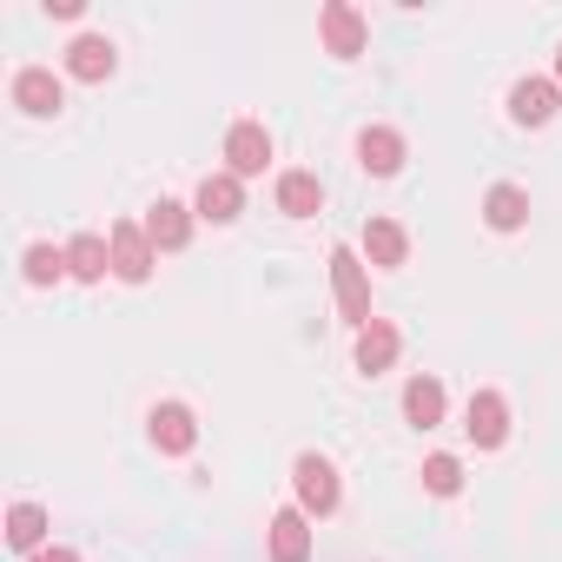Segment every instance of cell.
Returning a JSON list of instances; mask_svg holds the SVG:
<instances>
[{
    "label": "cell",
    "mask_w": 562,
    "mask_h": 562,
    "mask_svg": "<svg viewBox=\"0 0 562 562\" xmlns=\"http://www.w3.org/2000/svg\"><path fill=\"white\" fill-rule=\"evenodd\" d=\"M404 417H411L417 430H437V424H443V384H437V378H411V384H404Z\"/></svg>",
    "instance_id": "20"
},
{
    "label": "cell",
    "mask_w": 562,
    "mask_h": 562,
    "mask_svg": "<svg viewBox=\"0 0 562 562\" xmlns=\"http://www.w3.org/2000/svg\"><path fill=\"white\" fill-rule=\"evenodd\" d=\"M555 106H562V87L555 80H516L509 87V120L516 126H549Z\"/></svg>",
    "instance_id": "10"
},
{
    "label": "cell",
    "mask_w": 562,
    "mask_h": 562,
    "mask_svg": "<svg viewBox=\"0 0 562 562\" xmlns=\"http://www.w3.org/2000/svg\"><path fill=\"white\" fill-rule=\"evenodd\" d=\"M21 271H27V285H60L67 278V245H27Z\"/></svg>",
    "instance_id": "22"
},
{
    "label": "cell",
    "mask_w": 562,
    "mask_h": 562,
    "mask_svg": "<svg viewBox=\"0 0 562 562\" xmlns=\"http://www.w3.org/2000/svg\"><path fill=\"white\" fill-rule=\"evenodd\" d=\"M483 218H490V232H522V225H529V192L509 186V179L490 186V192H483Z\"/></svg>",
    "instance_id": "18"
},
{
    "label": "cell",
    "mask_w": 562,
    "mask_h": 562,
    "mask_svg": "<svg viewBox=\"0 0 562 562\" xmlns=\"http://www.w3.org/2000/svg\"><path fill=\"white\" fill-rule=\"evenodd\" d=\"M292 490H299V509H305V516H331L338 496H345V490H338V470H331L318 450H305V457L292 463Z\"/></svg>",
    "instance_id": "2"
},
{
    "label": "cell",
    "mask_w": 562,
    "mask_h": 562,
    "mask_svg": "<svg viewBox=\"0 0 562 562\" xmlns=\"http://www.w3.org/2000/svg\"><path fill=\"white\" fill-rule=\"evenodd\" d=\"M192 205H179V199H159V205H146V238H153V251H179L186 238H192Z\"/></svg>",
    "instance_id": "12"
},
{
    "label": "cell",
    "mask_w": 562,
    "mask_h": 562,
    "mask_svg": "<svg viewBox=\"0 0 562 562\" xmlns=\"http://www.w3.org/2000/svg\"><path fill=\"white\" fill-rule=\"evenodd\" d=\"M331 292H338V312H345V325H371V285H364V265H358V251L351 245H331Z\"/></svg>",
    "instance_id": "1"
},
{
    "label": "cell",
    "mask_w": 562,
    "mask_h": 562,
    "mask_svg": "<svg viewBox=\"0 0 562 562\" xmlns=\"http://www.w3.org/2000/svg\"><path fill=\"white\" fill-rule=\"evenodd\" d=\"M8 542H14L21 555H41V549H47V509H41V503H14V509H8Z\"/></svg>",
    "instance_id": "21"
},
{
    "label": "cell",
    "mask_w": 562,
    "mask_h": 562,
    "mask_svg": "<svg viewBox=\"0 0 562 562\" xmlns=\"http://www.w3.org/2000/svg\"><path fill=\"white\" fill-rule=\"evenodd\" d=\"M318 34H325V54L331 60H358L364 54V14L351 8V0H331V8L318 14Z\"/></svg>",
    "instance_id": "7"
},
{
    "label": "cell",
    "mask_w": 562,
    "mask_h": 562,
    "mask_svg": "<svg viewBox=\"0 0 562 562\" xmlns=\"http://www.w3.org/2000/svg\"><path fill=\"white\" fill-rule=\"evenodd\" d=\"M192 212H199L205 225H232V218L245 212V179H238V172H205Z\"/></svg>",
    "instance_id": "6"
},
{
    "label": "cell",
    "mask_w": 562,
    "mask_h": 562,
    "mask_svg": "<svg viewBox=\"0 0 562 562\" xmlns=\"http://www.w3.org/2000/svg\"><path fill=\"white\" fill-rule=\"evenodd\" d=\"M278 212H285V218H312V212H325V186H318V172H278Z\"/></svg>",
    "instance_id": "16"
},
{
    "label": "cell",
    "mask_w": 562,
    "mask_h": 562,
    "mask_svg": "<svg viewBox=\"0 0 562 562\" xmlns=\"http://www.w3.org/2000/svg\"><path fill=\"white\" fill-rule=\"evenodd\" d=\"M424 490H430V496H457V490H463V463H457L450 450L424 457Z\"/></svg>",
    "instance_id": "23"
},
{
    "label": "cell",
    "mask_w": 562,
    "mask_h": 562,
    "mask_svg": "<svg viewBox=\"0 0 562 562\" xmlns=\"http://www.w3.org/2000/svg\"><path fill=\"white\" fill-rule=\"evenodd\" d=\"M358 166H364L371 179H391V172L404 166V133H397V126H364V133H358Z\"/></svg>",
    "instance_id": "11"
},
{
    "label": "cell",
    "mask_w": 562,
    "mask_h": 562,
    "mask_svg": "<svg viewBox=\"0 0 562 562\" xmlns=\"http://www.w3.org/2000/svg\"><path fill=\"white\" fill-rule=\"evenodd\" d=\"M113 67H120V54H113L106 34H80V41L67 47V74H74V80H106Z\"/></svg>",
    "instance_id": "17"
},
{
    "label": "cell",
    "mask_w": 562,
    "mask_h": 562,
    "mask_svg": "<svg viewBox=\"0 0 562 562\" xmlns=\"http://www.w3.org/2000/svg\"><path fill=\"white\" fill-rule=\"evenodd\" d=\"M271 166V133L258 126V120H238L232 133H225V172H238V179H258Z\"/></svg>",
    "instance_id": "5"
},
{
    "label": "cell",
    "mask_w": 562,
    "mask_h": 562,
    "mask_svg": "<svg viewBox=\"0 0 562 562\" xmlns=\"http://www.w3.org/2000/svg\"><path fill=\"white\" fill-rule=\"evenodd\" d=\"M364 258H371L378 271H397V265L411 258V238H404V225H397V218H371V225H364Z\"/></svg>",
    "instance_id": "19"
},
{
    "label": "cell",
    "mask_w": 562,
    "mask_h": 562,
    "mask_svg": "<svg viewBox=\"0 0 562 562\" xmlns=\"http://www.w3.org/2000/svg\"><path fill=\"white\" fill-rule=\"evenodd\" d=\"M146 430H153V450H159V457H186V450L199 443V417H192L186 404H153Z\"/></svg>",
    "instance_id": "9"
},
{
    "label": "cell",
    "mask_w": 562,
    "mask_h": 562,
    "mask_svg": "<svg viewBox=\"0 0 562 562\" xmlns=\"http://www.w3.org/2000/svg\"><path fill=\"white\" fill-rule=\"evenodd\" d=\"M463 430H470L476 450H503L509 443V397L503 391H476L463 404Z\"/></svg>",
    "instance_id": "3"
},
{
    "label": "cell",
    "mask_w": 562,
    "mask_h": 562,
    "mask_svg": "<svg viewBox=\"0 0 562 562\" xmlns=\"http://www.w3.org/2000/svg\"><path fill=\"white\" fill-rule=\"evenodd\" d=\"M14 106L34 113V120H54V113L67 106L60 74H54V67H21V74H14Z\"/></svg>",
    "instance_id": "4"
},
{
    "label": "cell",
    "mask_w": 562,
    "mask_h": 562,
    "mask_svg": "<svg viewBox=\"0 0 562 562\" xmlns=\"http://www.w3.org/2000/svg\"><path fill=\"white\" fill-rule=\"evenodd\" d=\"M397 345H404L397 325H391V318H371V325L358 331V371H364V378L391 371V364H397Z\"/></svg>",
    "instance_id": "14"
},
{
    "label": "cell",
    "mask_w": 562,
    "mask_h": 562,
    "mask_svg": "<svg viewBox=\"0 0 562 562\" xmlns=\"http://www.w3.org/2000/svg\"><path fill=\"white\" fill-rule=\"evenodd\" d=\"M555 87H562V47H555Z\"/></svg>",
    "instance_id": "25"
},
{
    "label": "cell",
    "mask_w": 562,
    "mask_h": 562,
    "mask_svg": "<svg viewBox=\"0 0 562 562\" xmlns=\"http://www.w3.org/2000/svg\"><path fill=\"white\" fill-rule=\"evenodd\" d=\"M271 562H312V516L305 509L271 516Z\"/></svg>",
    "instance_id": "13"
},
{
    "label": "cell",
    "mask_w": 562,
    "mask_h": 562,
    "mask_svg": "<svg viewBox=\"0 0 562 562\" xmlns=\"http://www.w3.org/2000/svg\"><path fill=\"white\" fill-rule=\"evenodd\" d=\"M27 562H80V555H74L67 542H54V549H41V555H27Z\"/></svg>",
    "instance_id": "24"
},
{
    "label": "cell",
    "mask_w": 562,
    "mask_h": 562,
    "mask_svg": "<svg viewBox=\"0 0 562 562\" xmlns=\"http://www.w3.org/2000/svg\"><path fill=\"white\" fill-rule=\"evenodd\" d=\"M113 238V278H126V285H146L153 278V238H146V225H113L106 232Z\"/></svg>",
    "instance_id": "8"
},
{
    "label": "cell",
    "mask_w": 562,
    "mask_h": 562,
    "mask_svg": "<svg viewBox=\"0 0 562 562\" xmlns=\"http://www.w3.org/2000/svg\"><path fill=\"white\" fill-rule=\"evenodd\" d=\"M67 271L80 278V285H100V278L113 271V238H100V232H80V238L67 245Z\"/></svg>",
    "instance_id": "15"
}]
</instances>
